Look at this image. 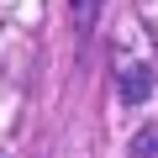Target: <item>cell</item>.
<instances>
[{
  "instance_id": "1",
  "label": "cell",
  "mask_w": 158,
  "mask_h": 158,
  "mask_svg": "<svg viewBox=\"0 0 158 158\" xmlns=\"http://www.w3.org/2000/svg\"><path fill=\"white\" fill-rule=\"evenodd\" d=\"M148 90H153V74H148L142 63L121 69V100H127V106H142V100H148Z\"/></svg>"
},
{
  "instance_id": "2",
  "label": "cell",
  "mask_w": 158,
  "mask_h": 158,
  "mask_svg": "<svg viewBox=\"0 0 158 158\" xmlns=\"http://www.w3.org/2000/svg\"><path fill=\"white\" fill-rule=\"evenodd\" d=\"M100 6H106V0H69V16H74V27H95Z\"/></svg>"
},
{
  "instance_id": "3",
  "label": "cell",
  "mask_w": 158,
  "mask_h": 158,
  "mask_svg": "<svg viewBox=\"0 0 158 158\" xmlns=\"http://www.w3.org/2000/svg\"><path fill=\"white\" fill-rule=\"evenodd\" d=\"M153 148H158V127H142L132 137V158H153Z\"/></svg>"
}]
</instances>
